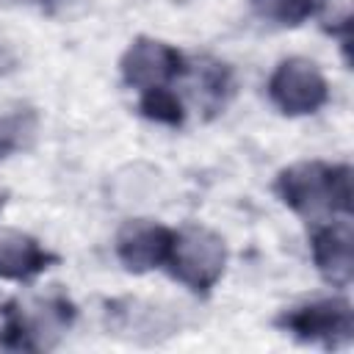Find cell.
I'll return each instance as SVG.
<instances>
[{
  "label": "cell",
  "mask_w": 354,
  "mask_h": 354,
  "mask_svg": "<svg viewBox=\"0 0 354 354\" xmlns=\"http://www.w3.org/2000/svg\"><path fill=\"white\" fill-rule=\"evenodd\" d=\"M277 196L301 216L351 213V169L304 160L282 169L274 180Z\"/></svg>",
  "instance_id": "cell-1"
},
{
  "label": "cell",
  "mask_w": 354,
  "mask_h": 354,
  "mask_svg": "<svg viewBox=\"0 0 354 354\" xmlns=\"http://www.w3.org/2000/svg\"><path fill=\"white\" fill-rule=\"evenodd\" d=\"M227 243L207 227H185L174 232L171 252L166 257L169 274L194 293H207L224 274Z\"/></svg>",
  "instance_id": "cell-2"
},
{
  "label": "cell",
  "mask_w": 354,
  "mask_h": 354,
  "mask_svg": "<svg viewBox=\"0 0 354 354\" xmlns=\"http://www.w3.org/2000/svg\"><path fill=\"white\" fill-rule=\"evenodd\" d=\"M277 326L304 343H321L326 348H337L351 343L354 337V310L340 296L315 299L285 310L277 318Z\"/></svg>",
  "instance_id": "cell-3"
},
{
  "label": "cell",
  "mask_w": 354,
  "mask_h": 354,
  "mask_svg": "<svg viewBox=\"0 0 354 354\" xmlns=\"http://www.w3.org/2000/svg\"><path fill=\"white\" fill-rule=\"evenodd\" d=\"M268 97L285 116H307L326 105L329 83L315 61L285 58L268 77Z\"/></svg>",
  "instance_id": "cell-4"
},
{
  "label": "cell",
  "mask_w": 354,
  "mask_h": 354,
  "mask_svg": "<svg viewBox=\"0 0 354 354\" xmlns=\"http://www.w3.org/2000/svg\"><path fill=\"white\" fill-rule=\"evenodd\" d=\"M183 69H185L183 55L171 44L149 36H138L136 41H130V47L119 58L122 80L138 91L169 86L177 75H183Z\"/></svg>",
  "instance_id": "cell-5"
},
{
  "label": "cell",
  "mask_w": 354,
  "mask_h": 354,
  "mask_svg": "<svg viewBox=\"0 0 354 354\" xmlns=\"http://www.w3.org/2000/svg\"><path fill=\"white\" fill-rule=\"evenodd\" d=\"M171 241H174V230L152 218H130L116 232V257L127 271L147 274L152 268L166 266Z\"/></svg>",
  "instance_id": "cell-6"
},
{
  "label": "cell",
  "mask_w": 354,
  "mask_h": 354,
  "mask_svg": "<svg viewBox=\"0 0 354 354\" xmlns=\"http://www.w3.org/2000/svg\"><path fill=\"white\" fill-rule=\"evenodd\" d=\"M72 321V304L66 299H44L36 307H22L6 313L3 337L14 348H41L47 335H58Z\"/></svg>",
  "instance_id": "cell-7"
},
{
  "label": "cell",
  "mask_w": 354,
  "mask_h": 354,
  "mask_svg": "<svg viewBox=\"0 0 354 354\" xmlns=\"http://www.w3.org/2000/svg\"><path fill=\"white\" fill-rule=\"evenodd\" d=\"M313 260L321 277L335 285L346 288L354 274V232L348 216L337 221H326L313 230Z\"/></svg>",
  "instance_id": "cell-8"
},
{
  "label": "cell",
  "mask_w": 354,
  "mask_h": 354,
  "mask_svg": "<svg viewBox=\"0 0 354 354\" xmlns=\"http://www.w3.org/2000/svg\"><path fill=\"white\" fill-rule=\"evenodd\" d=\"M53 254L28 232L0 230V279L25 282L50 268Z\"/></svg>",
  "instance_id": "cell-9"
},
{
  "label": "cell",
  "mask_w": 354,
  "mask_h": 354,
  "mask_svg": "<svg viewBox=\"0 0 354 354\" xmlns=\"http://www.w3.org/2000/svg\"><path fill=\"white\" fill-rule=\"evenodd\" d=\"M39 130V116L33 108H14L0 113V158L22 152L33 144Z\"/></svg>",
  "instance_id": "cell-10"
},
{
  "label": "cell",
  "mask_w": 354,
  "mask_h": 354,
  "mask_svg": "<svg viewBox=\"0 0 354 354\" xmlns=\"http://www.w3.org/2000/svg\"><path fill=\"white\" fill-rule=\"evenodd\" d=\"M318 0H249V8L257 19L279 28H296L315 14Z\"/></svg>",
  "instance_id": "cell-11"
},
{
  "label": "cell",
  "mask_w": 354,
  "mask_h": 354,
  "mask_svg": "<svg viewBox=\"0 0 354 354\" xmlns=\"http://www.w3.org/2000/svg\"><path fill=\"white\" fill-rule=\"evenodd\" d=\"M138 108L147 119L160 122V124H180L183 122V102L180 97L169 88V86H155V88H144Z\"/></svg>",
  "instance_id": "cell-12"
},
{
  "label": "cell",
  "mask_w": 354,
  "mask_h": 354,
  "mask_svg": "<svg viewBox=\"0 0 354 354\" xmlns=\"http://www.w3.org/2000/svg\"><path fill=\"white\" fill-rule=\"evenodd\" d=\"M14 66H17V55H14L8 47H3V44H0V77H3V75H8Z\"/></svg>",
  "instance_id": "cell-13"
},
{
  "label": "cell",
  "mask_w": 354,
  "mask_h": 354,
  "mask_svg": "<svg viewBox=\"0 0 354 354\" xmlns=\"http://www.w3.org/2000/svg\"><path fill=\"white\" fill-rule=\"evenodd\" d=\"M11 3H25V6H36V3H47V0H11Z\"/></svg>",
  "instance_id": "cell-14"
}]
</instances>
